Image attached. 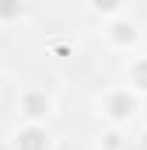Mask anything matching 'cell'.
Listing matches in <instances>:
<instances>
[{
	"label": "cell",
	"instance_id": "1",
	"mask_svg": "<svg viewBox=\"0 0 147 150\" xmlns=\"http://www.w3.org/2000/svg\"><path fill=\"white\" fill-rule=\"evenodd\" d=\"M98 108H102V115L109 119L112 129H123L126 122L137 119V112H140V98H137L126 84H116V87H105V91L98 94Z\"/></svg>",
	"mask_w": 147,
	"mask_h": 150
},
{
	"label": "cell",
	"instance_id": "2",
	"mask_svg": "<svg viewBox=\"0 0 147 150\" xmlns=\"http://www.w3.org/2000/svg\"><path fill=\"white\" fill-rule=\"evenodd\" d=\"M18 115L25 119V126H46V119L53 115L56 108V101H53V94L46 91V87H21L18 91Z\"/></svg>",
	"mask_w": 147,
	"mask_h": 150
},
{
	"label": "cell",
	"instance_id": "3",
	"mask_svg": "<svg viewBox=\"0 0 147 150\" xmlns=\"http://www.w3.org/2000/svg\"><path fill=\"white\" fill-rule=\"evenodd\" d=\"M102 32H105L109 49H116V52H130V49H137V42H140V25L130 18V11H123L119 18H109V21L102 25Z\"/></svg>",
	"mask_w": 147,
	"mask_h": 150
},
{
	"label": "cell",
	"instance_id": "4",
	"mask_svg": "<svg viewBox=\"0 0 147 150\" xmlns=\"http://www.w3.org/2000/svg\"><path fill=\"white\" fill-rule=\"evenodd\" d=\"M14 150H53V136L46 126H21L14 133Z\"/></svg>",
	"mask_w": 147,
	"mask_h": 150
},
{
	"label": "cell",
	"instance_id": "5",
	"mask_svg": "<svg viewBox=\"0 0 147 150\" xmlns=\"http://www.w3.org/2000/svg\"><path fill=\"white\" fill-rule=\"evenodd\" d=\"M126 87H130L137 98L147 94V52L130 56V67H126Z\"/></svg>",
	"mask_w": 147,
	"mask_h": 150
},
{
	"label": "cell",
	"instance_id": "6",
	"mask_svg": "<svg viewBox=\"0 0 147 150\" xmlns=\"http://www.w3.org/2000/svg\"><path fill=\"white\" fill-rule=\"evenodd\" d=\"M126 147H130V140L123 136V129H109L102 136V150H126Z\"/></svg>",
	"mask_w": 147,
	"mask_h": 150
},
{
	"label": "cell",
	"instance_id": "7",
	"mask_svg": "<svg viewBox=\"0 0 147 150\" xmlns=\"http://www.w3.org/2000/svg\"><path fill=\"white\" fill-rule=\"evenodd\" d=\"M21 14H25L21 4H0V21H4V18H21Z\"/></svg>",
	"mask_w": 147,
	"mask_h": 150
}]
</instances>
